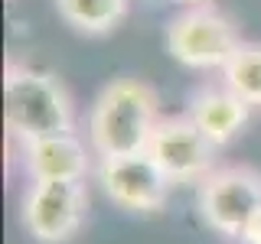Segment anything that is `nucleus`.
Here are the masks:
<instances>
[{
	"label": "nucleus",
	"mask_w": 261,
	"mask_h": 244,
	"mask_svg": "<svg viewBox=\"0 0 261 244\" xmlns=\"http://www.w3.org/2000/svg\"><path fill=\"white\" fill-rule=\"evenodd\" d=\"M167 52L193 72H222L232 52L245 39L235 20L212 4L183 7L163 29Z\"/></svg>",
	"instance_id": "7ed1b4c3"
},
{
	"label": "nucleus",
	"mask_w": 261,
	"mask_h": 244,
	"mask_svg": "<svg viewBox=\"0 0 261 244\" xmlns=\"http://www.w3.org/2000/svg\"><path fill=\"white\" fill-rule=\"evenodd\" d=\"M127 0H56V10L75 33L105 36L118 29L127 16Z\"/></svg>",
	"instance_id": "9d476101"
},
{
	"label": "nucleus",
	"mask_w": 261,
	"mask_h": 244,
	"mask_svg": "<svg viewBox=\"0 0 261 244\" xmlns=\"http://www.w3.org/2000/svg\"><path fill=\"white\" fill-rule=\"evenodd\" d=\"M219 81L228 85L251 108H261V43H248L245 39L232 52V59L222 65Z\"/></svg>",
	"instance_id": "9b49d317"
},
{
	"label": "nucleus",
	"mask_w": 261,
	"mask_h": 244,
	"mask_svg": "<svg viewBox=\"0 0 261 244\" xmlns=\"http://www.w3.org/2000/svg\"><path fill=\"white\" fill-rule=\"evenodd\" d=\"M23 153V169L30 179H79L92 173V146L72 130V134H49L39 140L20 143Z\"/></svg>",
	"instance_id": "1a4fd4ad"
},
{
	"label": "nucleus",
	"mask_w": 261,
	"mask_h": 244,
	"mask_svg": "<svg viewBox=\"0 0 261 244\" xmlns=\"http://www.w3.org/2000/svg\"><path fill=\"white\" fill-rule=\"evenodd\" d=\"M242 244H261V211L255 215V222L248 225V231H245V238H242Z\"/></svg>",
	"instance_id": "f8f14e48"
},
{
	"label": "nucleus",
	"mask_w": 261,
	"mask_h": 244,
	"mask_svg": "<svg viewBox=\"0 0 261 244\" xmlns=\"http://www.w3.org/2000/svg\"><path fill=\"white\" fill-rule=\"evenodd\" d=\"M216 150L219 146L193 124L190 114L160 117L150 143H147V153L163 166V173L173 179V186H199L216 169Z\"/></svg>",
	"instance_id": "0eeeda50"
},
{
	"label": "nucleus",
	"mask_w": 261,
	"mask_h": 244,
	"mask_svg": "<svg viewBox=\"0 0 261 244\" xmlns=\"http://www.w3.org/2000/svg\"><path fill=\"white\" fill-rule=\"evenodd\" d=\"M163 117L157 92L144 78L121 75L111 78L95 95L88 111V146L95 157H121V153L147 150L153 137V127Z\"/></svg>",
	"instance_id": "f257e3e1"
},
{
	"label": "nucleus",
	"mask_w": 261,
	"mask_h": 244,
	"mask_svg": "<svg viewBox=\"0 0 261 244\" xmlns=\"http://www.w3.org/2000/svg\"><path fill=\"white\" fill-rule=\"evenodd\" d=\"M251 111L255 108H251L248 101H242L228 85L209 81V85H199L186 95V111L183 114H190V120L216 146H228L245 130Z\"/></svg>",
	"instance_id": "6e6552de"
},
{
	"label": "nucleus",
	"mask_w": 261,
	"mask_h": 244,
	"mask_svg": "<svg viewBox=\"0 0 261 244\" xmlns=\"http://www.w3.org/2000/svg\"><path fill=\"white\" fill-rule=\"evenodd\" d=\"M4 120L20 143L49 134H72L75 108L59 75L33 69L23 62H7L4 69Z\"/></svg>",
	"instance_id": "f03ea898"
},
{
	"label": "nucleus",
	"mask_w": 261,
	"mask_h": 244,
	"mask_svg": "<svg viewBox=\"0 0 261 244\" xmlns=\"http://www.w3.org/2000/svg\"><path fill=\"white\" fill-rule=\"evenodd\" d=\"M196 211L216 234L242 241L261 211V173L251 166H216L196 186Z\"/></svg>",
	"instance_id": "20e7f679"
},
{
	"label": "nucleus",
	"mask_w": 261,
	"mask_h": 244,
	"mask_svg": "<svg viewBox=\"0 0 261 244\" xmlns=\"http://www.w3.org/2000/svg\"><path fill=\"white\" fill-rule=\"evenodd\" d=\"M88 189L79 179H30L20 202L23 231L36 244H69L85 225Z\"/></svg>",
	"instance_id": "39448f33"
},
{
	"label": "nucleus",
	"mask_w": 261,
	"mask_h": 244,
	"mask_svg": "<svg viewBox=\"0 0 261 244\" xmlns=\"http://www.w3.org/2000/svg\"><path fill=\"white\" fill-rule=\"evenodd\" d=\"M98 186L111 205L134 211V215H157L170 202L173 179L147 150L121 153V157H101L95 166Z\"/></svg>",
	"instance_id": "423d86ee"
},
{
	"label": "nucleus",
	"mask_w": 261,
	"mask_h": 244,
	"mask_svg": "<svg viewBox=\"0 0 261 244\" xmlns=\"http://www.w3.org/2000/svg\"><path fill=\"white\" fill-rule=\"evenodd\" d=\"M176 4H183V7H196V4H209V0H176Z\"/></svg>",
	"instance_id": "ddd939ff"
}]
</instances>
